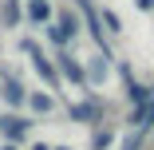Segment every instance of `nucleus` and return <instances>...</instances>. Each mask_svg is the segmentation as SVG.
Wrapping results in <instances>:
<instances>
[{
    "mask_svg": "<svg viewBox=\"0 0 154 150\" xmlns=\"http://www.w3.org/2000/svg\"><path fill=\"white\" fill-rule=\"evenodd\" d=\"M36 150H48V146H36Z\"/></svg>",
    "mask_w": 154,
    "mask_h": 150,
    "instance_id": "nucleus-15",
    "label": "nucleus"
},
{
    "mask_svg": "<svg viewBox=\"0 0 154 150\" xmlns=\"http://www.w3.org/2000/svg\"><path fill=\"white\" fill-rule=\"evenodd\" d=\"M79 8H83V16H87V28H91V36H95V44H99L103 55H107V40H103V28H99V16H95V8H91V0H79Z\"/></svg>",
    "mask_w": 154,
    "mask_h": 150,
    "instance_id": "nucleus-4",
    "label": "nucleus"
},
{
    "mask_svg": "<svg viewBox=\"0 0 154 150\" xmlns=\"http://www.w3.org/2000/svg\"><path fill=\"white\" fill-rule=\"evenodd\" d=\"M4 150H12V146H4Z\"/></svg>",
    "mask_w": 154,
    "mask_h": 150,
    "instance_id": "nucleus-17",
    "label": "nucleus"
},
{
    "mask_svg": "<svg viewBox=\"0 0 154 150\" xmlns=\"http://www.w3.org/2000/svg\"><path fill=\"white\" fill-rule=\"evenodd\" d=\"M103 24L111 28V32H119V16H115V12H103Z\"/></svg>",
    "mask_w": 154,
    "mask_h": 150,
    "instance_id": "nucleus-13",
    "label": "nucleus"
},
{
    "mask_svg": "<svg viewBox=\"0 0 154 150\" xmlns=\"http://www.w3.org/2000/svg\"><path fill=\"white\" fill-rule=\"evenodd\" d=\"M0 95H4L12 107H20V103H24V87H20V79H4V91H0Z\"/></svg>",
    "mask_w": 154,
    "mask_h": 150,
    "instance_id": "nucleus-6",
    "label": "nucleus"
},
{
    "mask_svg": "<svg viewBox=\"0 0 154 150\" xmlns=\"http://www.w3.org/2000/svg\"><path fill=\"white\" fill-rule=\"evenodd\" d=\"M4 20H8V28L20 24V4H16V0H8V4H4Z\"/></svg>",
    "mask_w": 154,
    "mask_h": 150,
    "instance_id": "nucleus-10",
    "label": "nucleus"
},
{
    "mask_svg": "<svg viewBox=\"0 0 154 150\" xmlns=\"http://www.w3.org/2000/svg\"><path fill=\"white\" fill-rule=\"evenodd\" d=\"M55 59H59V71H63V75H67V79H71V83H79V87H83V83H87V71H83V67H79V63H75V59H71V55H67V51H59V55H55Z\"/></svg>",
    "mask_w": 154,
    "mask_h": 150,
    "instance_id": "nucleus-3",
    "label": "nucleus"
},
{
    "mask_svg": "<svg viewBox=\"0 0 154 150\" xmlns=\"http://www.w3.org/2000/svg\"><path fill=\"white\" fill-rule=\"evenodd\" d=\"M131 123H134L138 130H146V127L154 123V99H150V103H142V107H134V118H131Z\"/></svg>",
    "mask_w": 154,
    "mask_h": 150,
    "instance_id": "nucleus-5",
    "label": "nucleus"
},
{
    "mask_svg": "<svg viewBox=\"0 0 154 150\" xmlns=\"http://www.w3.org/2000/svg\"><path fill=\"white\" fill-rule=\"evenodd\" d=\"M138 146H142V130H134V134L127 138V146H122V150H138Z\"/></svg>",
    "mask_w": 154,
    "mask_h": 150,
    "instance_id": "nucleus-12",
    "label": "nucleus"
},
{
    "mask_svg": "<svg viewBox=\"0 0 154 150\" xmlns=\"http://www.w3.org/2000/svg\"><path fill=\"white\" fill-rule=\"evenodd\" d=\"M32 107L44 115V111H51V95H32Z\"/></svg>",
    "mask_w": 154,
    "mask_h": 150,
    "instance_id": "nucleus-11",
    "label": "nucleus"
},
{
    "mask_svg": "<svg viewBox=\"0 0 154 150\" xmlns=\"http://www.w3.org/2000/svg\"><path fill=\"white\" fill-rule=\"evenodd\" d=\"M75 32H79V24H75V16H71V12H63V16H59V24L51 28V40H55L59 47H63V44H67V40H71Z\"/></svg>",
    "mask_w": 154,
    "mask_h": 150,
    "instance_id": "nucleus-2",
    "label": "nucleus"
},
{
    "mask_svg": "<svg viewBox=\"0 0 154 150\" xmlns=\"http://www.w3.org/2000/svg\"><path fill=\"white\" fill-rule=\"evenodd\" d=\"M59 150H67V146H59Z\"/></svg>",
    "mask_w": 154,
    "mask_h": 150,
    "instance_id": "nucleus-16",
    "label": "nucleus"
},
{
    "mask_svg": "<svg viewBox=\"0 0 154 150\" xmlns=\"http://www.w3.org/2000/svg\"><path fill=\"white\" fill-rule=\"evenodd\" d=\"M24 51H28V55H32V67H36V71H40V75L48 79V87H59V71L51 67V59H48V55H44V51H40V47H36L32 40H28V44H24Z\"/></svg>",
    "mask_w": 154,
    "mask_h": 150,
    "instance_id": "nucleus-1",
    "label": "nucleus"
},
{
    "mask_svg": "<svg viewBox=\"0 0 154 150\" xmlns=\"http://www.w3.org/2000/svg\"><path fill=\"white\" fill-rule=\"evenodd\" d=\"M28 16H32L36 24H44V20H51V4L48 0H32V4H28Z\"/></svg>",
    "mask_w": 154,
    "mask_h": 150,
    "instance_id": "nucleus-7",
    "label": "nucleus"
},
{
    "mask_svg": "<svg viewBox=\"0 0 154 150\" xmlns=\"http://www.w3.org/2000/svg\"><path fill=\"white\" fill-rule=\"evenodd\" d=\"M71 118H79V123L99 118V103H79V107H71Z\"/></svg>",
    "mask_w": 154,
    "mask_h": 150,
    "instance_id": "nucleus-8",
    "label": "nucleus"
},
{
    "mask_svg": "<svg viewBox=\"0 0 154 150\" xmlns=\"http://www.w3.org/2000/svg\"><path fill=\"white\" fill-rule=\"evenodd\" d=\"M0 127H4L8 138H24V134H28V123H24V118H4Z\"/></svg>",
    "mask_w": 154,
    "mask_h": 150,
    "instance_id": "nucleus-9",
    "label": "nucleus"
},
{
    "mask_svg": "<svg viewBox=\"0 0 154 150\" xmlns=\"http://www.w3.org/2000/svg\"><path fill=\"white\" fill-rule=\"evenodd\" d=\"M103 75H107V63H103V59H99V63L91 67V79H103Z\"/></svg>",
    "mask_w": 154,
    "mask_h": 150,
    "instance_id": "nucleus-14",
    "label": "nucleus"
}]
</instances>
